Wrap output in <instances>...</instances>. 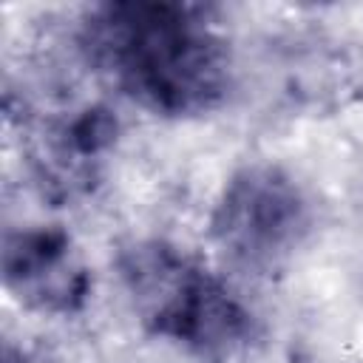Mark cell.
<instances>
[{
  "mask_svg": "<svg viewBox=\"0 0 363 363\" xmlns=\"http://www.w3.org/2000/svg\"><path fill=\"white\" fill-rule=\"evenodd\" d=\"M77 45L108 85L156 116H201L233 91V48L204 3H96L79 17Z\"/></svg>",
  "mask_w": 363,
  "mask_h": 363,
  "instance_id": "6da1fadb",
  "label": "cell"
},
{
  "mask_svg": "<svg viewBox=\"0 0 363 363\" xmlns=\"http://www.w3.org/2000/svg\"><path fill=\"white\" fill-rule=\"evenodd\" d=\"M139 323L201 363H233L261 340V320L218 272L164 238H142L116 258Z\"/></svg>",
  "mask_w": 363,
  "mask_h": 363,
  "instance_id": "7a4b0ae2",
  "label": "cell"
},
{
  "mask_svg": "<svg viewBox=\"0 0 363 363\" xmlns=\"http://www.w3.org/2000/svg\"><path fill=\"white\" fill-rule=\"evenodd\" d=\"M312 201L292 173L272 162L238 167L210 213L216 247L241 269L272 272L309 238Z\"/></svg>",
  "mask_w": 363,
  "mask_h": 363,
  "instance_id": "3957f363",
  "label": "cell"
},
{
  "mask_svg": "<svg viewBox=\"0 0 363 363\" xmlns=\"http://www.w3.org/2000/svg\"><path fill=\"white\" fill-rule=\"evenodd\" d=\"M3 275L20 303L48 315H71L82 309L91 289L71 238L57 227L11 233L3 250Z\"/></svg>",
  "mask_w": 363,
  "mask_h": 363,
  "instance_id": "277c9868",
  "label": "cell"
}]
</instances>
